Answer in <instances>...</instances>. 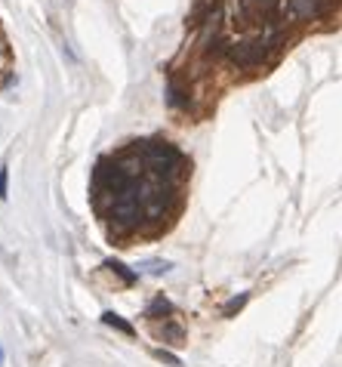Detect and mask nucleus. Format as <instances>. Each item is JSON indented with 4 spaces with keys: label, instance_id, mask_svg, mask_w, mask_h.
Wrapping results in <instances>:
<instances>
[{
    "label": "nucleus",
    "instance_id": "10",
    "mask_svg": "<svg viewBox=\"0 0 342 367\" xmlns=\"http://www.w3.org/2000/svg\"><path fill=\"white\" fill-rule=\"evenodd\" d=\"M155 355H157V358H161V361H167V364H173V367H182V361L176 358V355H170V352H155Z\"/></svg>",
    "mask_w": 342,
    "mask_h": 367
},
{
    "label": "nucleus",
    "instance_id": "4",
    "mask_svg": "<svg viewBox=\"0 0 342 367\" xmlns=\"http://www.w3.org/2000/svg\"><path fill=\"white\" fill-rule=\"evenodd\" d=\"M284 10H287V16H290V19L308 22V19H315V16H321L324 0H287Z\"/></svg>",
    "mask_w": 342,
    "mask_h": 367
},
{
    "label": "nucleus",
    "instance_id": "2",
    "mask_svg": "<svg viewBox=\"0 0 342 367\" xmlns=\"http://www.w3.org/2000/svg\"><path fill=\"white\" fill-rule=\"evenodd\" d=\"M268 56V47L265 40H241V44H231L228 50V59L237 65V68H256V65H262Z\"/></svg>",
    "mask_w": 342,
    "mask_h": 367
},
{
    "label": "nucleus",
    "instance_id": "11",
    "mask_svg": "<svg viewBox=\"0 0 342 367\" xmlns=\"http://www.w3.org/2000/svg\"><path fill=\"white\" fill-rule=\"evenodd\" d=\"M7 179H10V173L7 170H0V194H7Z\"/></svg>",
    "mask_w": 342,
    "mask_h": 367
},
{
    "label": "nucleus",
    "instance_id": "9",
    "mask_svg": "<svg viewBox=\"0 0 342 367\" xmlns=\"http://www.w3.org/2000/svg\"><path fill=\"white\" fill-rule=\"evenodd\" d=\"M167 102L173 108H185V93H182V90H176V87H170L167 90Z\"/></svg>",
    "mask_w": 342,
    "mask_h": 367
},
{
    "label": "nucleus",
    "instance_id": "8",
    "mask_svg": "<svg viewBox=\"0 0 342 367\" xmlns=\"http://www.w3.org/2000/svg\"><path fill=\"white\" fill-rule=\"evenodd\" d=\"M247 299H250V293H241V296H235L228 305H225V318H231V315H237V312L247 305Z\"/></svg>",
    "mask_w": 342,
    "mask_h": 367
},
{
    "label": "nucleus",
    "instance_id": "6",
    "mask_svg": "<svg viewBox=\"0 0 342 367\" xmlns=\"http://www.w3.org/2000/svg\"><path fill=\"white\" fill-rule=\"evenodd\" d=\"M274 7H278V0H244V10L253 16H268Z\"/></svg>",
    "mask_w": 342,
    "mask_h": 367
},
{
    "label": "nucleus",
    "instance_id": "12",
    "mask_svg": "<svg viewBox=\"0 0 342 367\" xmlns=\"http://www.w3.org/2000/svg\"><path fill=\"white\" fill-rule=\"evenodd\" d=\"M0 364H3V349H0Z\"/></svg>",
    "mask_w": 342,
    "mask_h": 367
},
{
    "label": "nucleus",
    "instance_id": "3",
    "mask_svg": "<svg viewBox=\"0 0 342 367\" xmlns=\"http://www.w3.org/2000/svg\"><path fill=\"white\" fill-rule=\"evenodd\" d=\"M151 330H155V336L157 340H163L167 346H182V342H185V327L176 321V312L173 315H167V318L151 321Z\"/></svg>",
    "mask_w": 342,
    "mask_h": 367
},
{
    "label": "nucleus",
    "instance_id": "1",
    "mask_svg": "<svg viewBox=\"0 0 342 367\" xmlns=\"http://www.w3.org/2000/svg\"><path fill=\"white\" fill-rule=\"evenodd\" d=\"M142 157L148 164V173L157 179L173 182L182 173V155L170 142H142Z\"/></svg>",
    "mask_w": 342,
    "mask_h": 367
},
{
    "label": "nucleus",
    "instance_id": "7",
    "mask_svg": "<svg viewBox=\"0 0 342 367\" xmlns=\"http://www.w3.org/2000/svg\"><path fill=\"white\" fill-rule=\"evenodd\" d=\"M102 321H105L108 327H114V330H120V333H127V336H136V327H133V324H127L124 318L114 315V312H105V315H102Z\"/></svg>",
    "mask_w": 342,
    "mask_h": 367
},
{
    "label": "nucleus",
    "instance_id": "5",
    "mask_svg": "<svg viewBox=\"0 0 342 367\" xmlns=\"http://www.w3.org/2000/svg\"><path fill=\"white\" fill-rule=\"evenodd\" d=\"M105 268H108V272L118 275L120 284H124V287H133V284H136V278H139L136 272H130L127 266H120V262H114V260H108V262H105Z\"/></svg>",
    "mask_w": 342,
    "mask_h": 367
}]
</instances>
